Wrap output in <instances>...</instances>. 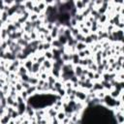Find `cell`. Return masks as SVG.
Segmentation results:
<instances>
[{
  "mask_svg": "<svg viewBox=\"0 0 124 124\" xmlns=\"http://www.w3.org/2000/svg\"><path fill=\"white\" fill-rule=\"evenodd\" d=\"M86 44L84 42H77V44L75 45V48L78 51H83L84 49H86Z\"/></svg>",
  "mask_w": 124,
  "mask_h": 124,
  "instance_id": "6da1fadb",
  "label": "cell"
},
{
  "mask_svg": "<svg viewBox=\"0 0 124 124\" xmlns=\"http://www.w3.org/2000/svg\"><path fill=\"white\" fill-rule=\"evenodd\" d=\"M83 67L81 66V65H77L76 67H75V70H74V74H75V76L76 77H80V76H82L83 75Z\"/></svg>",
  "mask_w": 124,
  "mask_h": 124,
  "instance_id": "7a4b0ae2",
  "label": "cell"
},
{
  "mask_svg": "<svg viewBox=\"0 0 124 124\" xmlns=\"http://www.w3.org/2000/svg\"><path fill=\"white\" fill-rule=\"evenodd\" d=\"M75 95H76V97H77L79 100H81V101H83V100L86 99V94H85L84 92H82V91H76V92H75Z\"/></svg>",
  "mask_w": 124,
  "mask_h": 124,
  "instance_id": "3957f363",
  "label": "cell"
},
{
  "mask_svg": "<svg viewBox=\"0 0 124 124\" xmlns=\"http://www.w3.org/2000/svg\"><path fill=\"white\" fill-rule=\"evenodd\" d=\"M65 117H66V114H65L64 111H58L57 114H56V119H57V121H59V122L63 121Z\"/></svg>",
  "mask_w": 124,
  "mask_h": 124,
  "instance_id": "277c9868",
  "label": "cell"
},
{
  "mask_svg": "<svg viewBox=\"0 0 124 124\" xmlns=\"http://www.w3.org/2000/svg\"><path fill=\"white\" fill-rule=\"evenodd\" d=\"M43 66H44L46 69L49 70V69L52 68V63L50 62V60H47V59H46V60L43 62Z\"/></svg>",
  "mask_w": 124,
  "mask_h": 124,
  "instance_id": "5b68a950",
  "label": "cell"
},
{
  "mask_svg": "<svg viewBox=\"0 0 124 124\" xmlns=\"http://www.w3.org/2000/svg\"><path fill=\"white\" fill-rule=\"evenodd\" d=\"M44 56H45V58H46L47 60H50V59H52V58H53V55H52V53H51L49 50L46 51V52H45V54H44Z\"/></svg>",
  "mask_w": 124,
  "mask_h": 124,
  "instance_id": "8992f818",
  "label": "cell"
},
{
  "mask_svg": "<svg viewBox=\"0 0 124 124\" xmlns=\"http://www.w3.org/2000/svg\"><path fill=\"white\" fill-rule=\"evenodd\" d=\"M15 88H16V91H22L23 90V88H22V85L21 84V83H16V85H15Z\"/></svg>",
  "mask_w": 124,
  "mask_h": 124,
  "instance_id": "52a82bcc",
  "label": "cell"
},
{
  "mask_svg": "<svg viewBox=\"0 0 124 124\" xmlns=\"http://www.w3.org/2000/svg\"><path fill=\"white\" fill-rule=\"evenodd\" d=\"M50 46H51V45H50L49 43H46V44H44V45H43V48H44V49H45V50H47V51H48V50L50 48Z\"/></svg>",
  "mask_w": 124,
  "mask_h": 124,
  "instance_id": "ba28073f",
  "label": "cell"
},
{
  "mask_svg": "<svg viewBox=\"0 0 124 124\" xmlns=\"http://www.w3.org/2000/svg\"><path fill=\"white\" fill-rule=\"evenodd\" d=\"M82 30H83V35H88V34H89V29H88V28L83 27Z\"/></svg>",
  "mask_w": 124,
  "mask_h": 124,
  "instance_id": "9c48e42d",
  "label": "cell"
},
{
  "mask_svg": "<svg viewBox=\"0 0 124 124\" xmlns=\"http://www.w3.org/2000/svg\"><path fill=\"white\" fill-rule=\"evenodd\" d=\"M0 44H1V39H0Z\"/></svg>",
  "mask_w": 124,
  "mask_h": 124,
  "instance_id": "30bf717a",
  "label": "cell"
}]
</instances>
